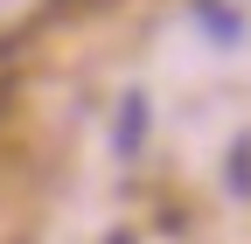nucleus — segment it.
I'll use <instances>...</instances> for the list:
<instances>
[{
	"instance_id": "f257e3e1",
	"label": "nucleus",
	"mask_w": 251,
	"mask_h": 244,
	"mask_svg": "<svg viewBox=\"0 0 251 244\" xmlns=\"http://www.w3.org/2000/svg\"><path fill=\"white\" fill-rule=\"evenodd\" d=\"M196 21L216 35V49H237V42H244V21H237L230 7H216V0H196Z\"/></svg>"
}]
</instances>
